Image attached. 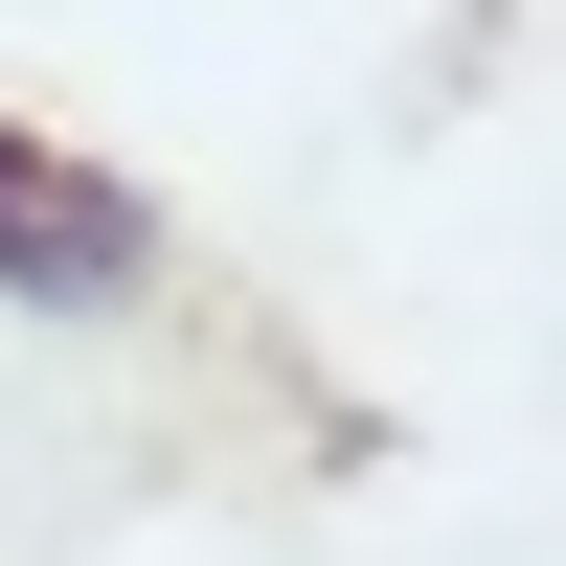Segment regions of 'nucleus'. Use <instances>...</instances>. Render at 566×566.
<instances>
[{
	"label": "nucleus",
	"instance_id": "1",
	"mask_svg": "<svg viewBox=\"0 0 566 566\" xmlns=\"http://www.w3.org/2000/svg\"><path fill=\"white\" fill-rule=\"evenodd\" d=\"M136 272H159V205H136V181H91V159H45V114H0V295L114 317Z\"/></svg>",
	"mask_w": 566,
	"mask_h": 566
}]
</instances>
